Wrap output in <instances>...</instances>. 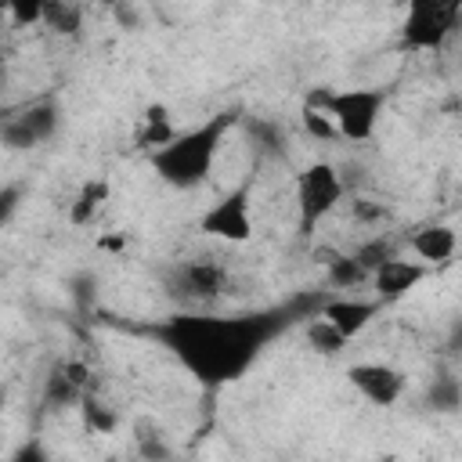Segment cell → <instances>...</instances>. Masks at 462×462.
<instances>
[{
    "label": "cell",
    "mask_w": 462,
    "mask_h": 462,
    "mask_svg": "<svg viewBox=\"0 0 462 462\" xmlns=\"http://www.w3.org/2000/svg\"><path fill=\"white\" fill-rule=\"evenodd\" d=\"M282 314H213L206 310H184L159 325V339L173 350V357L202 383L220 386L238 379L263 350L271 336L285 325Z\"/></svg>",
    "instance_id": "obj_1"
},
{
    "label": "cell",
    "mask_w": 462,
    "mask_h": 462,
    "mask_svg": "<svg viewBox=\"0 0 462 462\" xmlns=\"http://www.w3.org/2000/svg\"><path fill=\"white\" fill-rule=\"evenodd\" d=\"M235 126V112H220L213 119H206L202 126H191L184 134H173L166 144L152 148V170L173 184V188H195L209 177L217 155H220V144L227 137V130Z\"/></svg>",
    "instance_id": "obj_2"
},
{
    "label": "cell",
    "mask_w": 462,
    "mask_h": 462,
    "mask_svg": "<svg viewBox=\"0 0 462 462\" xmlns=\"http://www.w3.org/2000/svg\"><path fill=\"white\" fill-rule=\"evenodd\" d=\"M162 285L188 310H206L231 292V271L213 256H191V260L170 263L162 274Z\"/></svg>",
    "instance_id": "obj_3"
},
{
    "label": "cell",
    "mask_w": 462,
    "mask_h": 462,
    "mask_svg": "<svg viewBox=\"0 0 462 462\" xmlns=\"http://www.w3.org/2000/svg\"><path fill=\"white\" fill-rule=\"evenodd\" d=\"M314 101L332 116L336 123V137L346 141H368L375 134L379 112H383V94L379 90H336V94H314Z\"/></svg>",
    "instance_id": "obj_4"
},
{
    "label": "cell",
    "mask_w": 462,
    "mask_h": 462,
    "mask_svg": "<svg viewBox=\"0 0 462 462\" xmlns=\"http://www.w3.org/2000/svg\"><path fill=\"white\" fill-rule=\"evenodd\" d=\"M458 14L462 0H404L401 36L415 51H433L458 29Z\"/></svg>",
    "instance_id": "obj_5"
},
{
    "label": "cell",
    "mask_w": 462,
    "mask_h": 462,
    "mask_svg": "<svg viewBox=\"0 0 462 462\" xmlns=\"http://www.w3.org/2000/svg\"><path fill=\"white\" fill-rule=\"evenodd\" d=\"M343 199V177L328 162H314L296 177V206H300V227L310 231L318 220H325Z\"/></svg>",
    "instance_id": "obj_6"
},
{
    "label": "cell",
    "mask_w": 462,
    "mask_h": 462,
    "mask_svg": "<svg viewBox=\"0 0 462 462\" xmlns=\"http://www.w3.org/2000/svg\"><path fill=\"white\" fill-rule=\"evenodd\" d=\"M202 235L224 238V242H245L253 235V213H249V195L245 191H231L220 202H213L202 220H199Z\"/></svg>",
    "instance_id": "obj_7"
},
{
    "label": "cell",
    "mask_w": 462,
    "mask_h": 462,
    "mask_svg": "<svg viewBox=\"0 0 462 462\" xmlns=\"http://www.w3.org/2000/svg\"><path fill=\"white\" fill-rule=\"evenodd\" d=\"M346 379H350V386H354L365 401H372V404H379V408L397 404V397L404 393V372H397V368H390V365H383V361L350 365Z\"/></svg>",
    "instance_id": "obj_8"
},
{
    "label": "cell",
    "mask_w": 462,
    "mask_h": 462,
    "mask_svg": "<svg viewBox=\"0 0 462 462\" xmlns=\"http://www.w3.org/2000/svg\"><path fill=\"white\" fill-rule=\"evenodd\" d=\"M58 126V108L54 105H32L11 119H0V144L7 148H32L47 141Z\"/></svg>",
    "instance_id": "obj_9"
},
{
    "label": "cell",
    "mask_w": 462,
    "mask_h": 462,
    "mask_svg": "<svg viewBox=\"0 0 462 462\" xmlns=\"http://www.w3.org/2000/svg\"><path fill=\"white\" fill-rule=\"evenodd\" d=\"M426 274V267L422 263H415V260H401V256H386V260H379L375 267H372V282H375V296L379 300H397V296H404L419 278Z\"/></svg>",
    "instance_id": "obj_10"
},
{
    "label": "cell",
    "mask_w": 462,
    "mask_h": 462,
    "mask_svg": "<svg viewBox=\"0 0 462 462\" xmlns=\"http://www.w3.org/2000/svg\"><path fill=\"white\" fill-rule=\"evenodd\" d=\"M411 253L426 263H444L455 256V231L448 224H430L411 235Z\"/></svg>",
    "instance_id": "obj_11"
},
{
    "label": "cell",
    "mask_w": 462,
    "mask_h": 462,
    "mask_svg": "<svg viewBox=\"0 0 462 462\" xmlns=\"http://www.w3.org/2000/svg\"><path fill=\"white\" fill-rule=\"evenodd\" d=\"M321 318L332 321V325L350 339V336H357V332L375 318V303H372V300H336V303H328V307L321 310Z\"/></svg>",
    "instance_id": "obj_12"
},
{
    "label": "cell",
    "mask_w": 462,
    "mask_h": 462,
    "mask_svg": "<svg viewBox=\"0 0 462 462\" xmlns=\"http://www.w3.org/2000/svg\"><path fill=\"white\" fill-rule=\"evenodd\" d=\"M79 404H83V422L94 430V433H112L116 430V422H119V415L105 404V401H97L90 390H83V397H79Z\"/></svg>",
    "instance_id": "obj_13"
},
{
    "label": "cell",
    "mask_w": 462,
    "mask_h": 462,
    "mask_svg": "<svg viewBox=\"0 0 462 462\" xmlns=\"http://www.w3.org/2000/svg\"><path fill=\"white\" fill-rule=\"evenodd\" d=\"M307 339H310L314 350H321V354H336L339 346H346V336H343L332 321H325V318H314V321L307 325Z\"/></svg>",
    "instance_id": "obj_14"
},
{
    "label": "cell",
    "mask_w": 462,
    "mask_h": 462,
    "mask_svg": "<svg viewBox=\"0 0 462 462\" xmlns=\"http://www.w3.org/2000/svg\"><path fill=\"white\" fill-rule=\"evenodd\" d=\"M173 134H177V130H173V123L166 119V112H162V108H148L144 130H141V144H144V148H159V144H166Z\"/></svg>",
    "instance_id": "obj_15"
},
{
    "label": "cell",
    "mask_w": 462,
    "mask_h": 462,
    "mask_svg": "<svg viewBox=\"0 0 462 462\" xmlns=\"http://www.w3.org/2000/svg\"><path fill=\"white\" fill-rule=\"evenodd\" d=\"M105 199H108V184H105V180H90V184L79 191L76 206H72V220H76V224L90 220V217H94V209H97Z\"/></svg>",
    "instance_id": "obj_16"
},
{
    "label": "cell",
    "mask_w": 462,
    "mask_h": 462,
    "mask_svg": "<svg viewBox=\"0 0 462 462\" xmlns=\"http://www.w3.org/2000/svg\"><path fill=\"white\" fill-rule=\"evenodd\" d=\"M328 278H332L336 289H343V285H357V282L368 278V267H365L357 256H339V260H332Z\"/></svg>",
    "instance_id": "obj_17"
},
{
    "label": "cell",
    "mask_w": 462,
    "mask_h": 462,
    "mask_svg": "<svg viewBox=\"0 0 462 462\" xmlns=\"http://www.w3.org/2000/svg\"><path fill=\"white\" fill-rule=\"evenodd\" d=\"M0 4H4V11H7L14 22L29 25V22H40V18H43V7H47L51 0H0Z\"/></svg>",
    "instance_id": "obj_18"
},
{
    "label": "cell",
    "mask_w": 462,
    "mask_h": 462,
    "mask_svg": "<svg viewBox=\"0 0 462 462\" xmlns=\"http://www.w3.org/2000/svg\"><path fill=\"white\" fill-rule=\"evenodd\" d=\"M14 206H18V188H4L0 191V224L14 213Z\"/></svg>",
    "instance_id": "obj_19"
},
{
    "label": "cell",
    "mask_w": 462,
    "mask_h": 462,
    "mask_svg": "<svg viewBox=\"0 0 462 462\" xmlns=\"http://www.w3.org/2000/svg\"><path fill=\"white\" fill-rule=\"evenodd\" d=\"M4 18H7V11H4V4H0V32H4Z\"/></svg>",
    "instance_id": "obj_20"
},
{
    "label": "cell",
    "mask_w": 462,
    "mask_h": 462,
    "mask_svg": "<svg viewBox=\"0 0 462 462\" xmlns=\"http://www.w3.org/2000/svg\"><path fill=\"white\" fill-rule=\"evenodd\" d=\"M0 411H4V393H0ZM0 437H4V433H0Z\"/></svg>",
    "instance_id": "obj_21"
}]
</instances>
